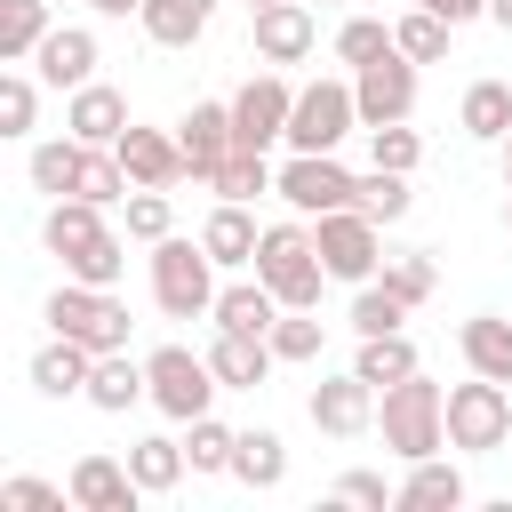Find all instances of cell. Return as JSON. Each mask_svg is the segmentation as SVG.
Masks as SVG:
<instances>
[{"label": "cell", "instance_id": "1", "mask_svg": "<svg viewBox=\"0 0 512 512\" xmlns=\"http://www.w3.org/2000/svg\"><path fill=\"white\" fill-rule=\"evenodd\" d=\"M376 432H384V448H392L400 464L440 456V448H448V392H440L424 368L400 376V384H384V392H376Z\"/></svg>", "mask_w": 512, "mask_h": 512}, {"label": "cell", "instance_id": "2", "mask_svg": "<svg viewBox=\"0 0 512 512\" xmlns=\"http://www.w3.org/2000/svg\"><path fill=\"white\" fill-rule=\"evenodd\" d=\"M256 280H264V288H272L288 312H320L328 264H320V240H312V216L264 224V240H256Z\"/></svg>", "mask_w": 512, "mask_h": 512}, {"label": "cell", "instance_id": "3", "mask_svg": "<svg viewBox=\"0 0 512 512\" xmlns=\"http://www.w3.org/2000/svg\"><path fill=\"white\" fill-rule=\"evenodd\" d=\"M152 304L168 320H208L216 312V256L208 240H152Z\"/></svg>", "mask_w": 512, "mask_h": 512}, {"label": "cell", "instance_id": "4", "mask_svg": "<svg viewBox=\"0 0 512 512\" xmlns=\"http://www.w3.org/2000/svg\"><path fill=\"white\" fill-rule=\"evenodd\" d=\"M40 320H48V336H72V344H88V352H120V344H128V304H120L112 288H88V280H64Z\"/></svg>", "mask_w": 512, "mask_h": 512}, {"label": "cell", "instance_id": "5", "mask_svg": "<svg viewBox=\"0 0 512 512\" xmlns=\"http://www.w3.org/2000/svg\"><path fill=\"white\" fill-rule=\"evenodd\" d=\"M144 376H152V408L176 416V424L208 416V400L224 392L216 368H208V352H192V344H160V352H144Z\"/></svg>", "mask_w": 512, "mask_h": 512}, {"label": "cell", "instance_id": "6", "mask_svg": "<svg viewBox=\"0 0 512 512\" xmlns=\"http://www.w3.org/2000/svg\"><path fill=\"white\" fill-rule=\"evenodd\" d=\"M376 232H384V224L360 216V208H328V216H312V240H320L328 280H344V288L376 280V272H384V240H376Z\"/></svg>", "mask_w": 512, "mask_h": 512}, {"label": "cell", "instance_id": "7", "mask_svg": "<svg viewBox=\"0 0 512 512\" xmlns=\"http://www.w3.org/2000/svg\"><path fill=\"white\" fill-rule=\"evenodd\" d=\"M512 440V392L496 376H472V384H448V448L464 456H488Z\"/></svg>", "mask_w": 512, "mask_h": 512}, {"label": "cell", "instance_id": "8", "mask_svg": "<svg viewBox=\"0 0 512 512\" xmlns=\"http://www.w3.org/2000/svg\"><path fill=\"white\" fill-rule=\"evenodd\" d=\"M352 128H360V96H352V80H312V88H296L288 152H336Z\"/></svg>", "mask_w": 512, "mask_h": 512}, {"label": "cell", "instance_id": "9", "mask_svg": "<svg viewBox=\"0 0 512 512\" xmlns=\"http://www.w3.org/2000/svg\"><path fill=\"white\" fill-rule=\"evenodd\" d=\"M288 112H296V88H288L280 72H256V80L232 96V144H248V152L288 144Z\"/></svg>", "mask_w": 512, "mask_h": 512}, {"label": "cell", "instance_id": "10", "mask_svg": "<svg viewBox=\"0 0 512 512\" xmlns=\"http://www.w3.org/2000/svg\"><path fill=\"white\" fill-rule=\"evenodd\" d=\"M352 96H360V128H384V120H408L416 112V56H376L352 72Z\"/></svg>", "mask_w": 512, "mask_h": 512}, {"label": "cell", "instance_id": "11", "mask_svg": "<svg viewBox=\"0 0 512 512\" xmlns=\"http://www.w3.org/2000/svg\"><path fill=\"white\" fill-rule=\"evenodd\" d=\"M280 200H288L296 216H328V208H352V176H344L336 152H288Z\"/></svg>", "mask_w": 512, "mask_h": 512}, {"label": "cell", "instance_id": "12", "mask_svg": "<svg viewBox=\"0 0 512 512\" xmlns=\"http://www.w3.org/2000/svg\"><path fill=\"white\" fill-rule=\"evenodd\" d=\"M312 424H320L328 440H360V432L376 424V384H368L360 368L320 376V384H312Z\"/></svg>", "mask_w": 512, "mask_h": 512}, {"label": "cell", "instance_id": "13", "mask_svg": "<svg viewBox=\"0 0 512 512\" xmlns=\"http://www.w3.org/2000/svg\"><path fill=\"white\" fill-rule=\"evenodd\" d=\"M64 488H72V512H136V496H144L136 472H128V456H104V448L80 456Z\"/></svg>", "mask_w": 512, "mask_h": 512}, {"label": "cell", "instance_id": "14", "mask_svg": "<svg viewBox=\"0 0 512 512\" xmlns=\"http://www.w3.org/2000/svg\"><path fill=\"white\" fill-rule=\"evenodd\" d=\"M248 16H256V56H264V64H304L312 40H320V24H312L304 0H264V8H248Z\"/></svg>", "mask_w": 512, "mask_h": 512}, {"label": "cell", "instance_id": "15", "mask_svg": "<svg viewBox=\"0 0 512 512\" xmlns=\"http://www.w3.org/2000/svg\"><path fill=\"white\" fill-rule=\"evenodd\" d=\"M32 72H40L48 88H88V80H96V32H88V24H56V32L32 48Z\"/></svg>", "mask_w": 512, "mask_h": 512}, {"label": "cell", "instance_id": "16", "mask_svg": "<svg viewBox=\"0 0 512 512\" xmlns=\"http://www.w3.org/2000/svg\"><path fill=\"white\" fill-rule=\"evenodd\" d=\"M112 152H120V168H128L136 184H160V192H168L176 176H192V168H184V144H176L168 128H136V120H128Z\"/></svg>", "mask_w": 512, "mask_h": 512}, {"label": "cell", "instance_id": "17", "mask_svg": "<svg viewBox=\"0 0 512 512\" xmlns=\"http://www.w3.org/2000/svg\"><path fill=\"white\" fill-rule=\"evenodd\" d=\"M208 368H216V384H224V392H256V384L280 368V352H272V336L216 328V344H208Z\"/></svg>", "mask_w": 512, "mask_h": 512}, {"label": "cell", "instance_id": "18", "mask_svg": "<svg viewBox=\"0 0 512 512\" xmlns=\"http://www.w3.org/2000/svg\"><path fill=\"white\" fill-rule=\"evenodd\" d=\"M176 144H184V168L208 184V176H216V160L232 152V104H192V112L176 120Z\"/></svg>", "mask_w": 512, "mask_h": 512}, {"label": "cell", "instance_id": "19", "mask_svg": "<svg viewBox=\"0 0 512 512\" xmlns=\"http://www.w3.org/2000/svg\"><path fill=\"white\" fill-rule=\"evenodd\" d=\"M80 400L104 408V416H128L136 400H152V376H144V360H128V344H120V352H96V376H88Z\"/></svg>", "mask_w": 512, "mask_h": 512}, {"label": "cell", "instance_id": "20", "mask_svg": "<svg viewBox=\"0 0 512 512\" xmlns=\"http://www.w3.org/2000/svg\"><path fill=\"white\" fill-rule=\"evenodd\" d=\"M64 128H72L80 144H120V128H128V96H120V88H104V80H88V88H72Z\"/></svg>", "mask_w": 512, "mask_h": 512}, {"label": "cell", "instance_id": "21", "mask_svg": "<svg viewBox=\"0 0 512 512\" xmlns=\"http://www.w3.org/2000/svg\"><path fill=\"white\" fill-rule=\"evenodd\" d=\"M112 224H104V208L96 200H80V192H64V200H48V216H40V240H48V256H80L88 240H104Z\"/></svg>", "mask_w": 512, "mask_h": 512}, {"label": "cell", "instance_id": "22", "mask_svg": "<svg viewBox=\"0 0 512 512\" xmlns=\"http://www.w3.org/2000/svg\"><path fill=\"white\" fill-rule=\"evenodd\" d=\"M200 240H208V256L232 272V264H256V240H264V224L248 216V200H216V208H208V224H200Z\"/></svg>", "mask_w": 512, "mask_h": 512}, {"label": "cell", "instance_id": "23", "mask_svg": "<svg viewBox=\"0 0 512 512\" xmlns=\"http://www.w3.org/2000/svg\"><path fill=\"white\" fill-rule=\"evenodd\" d=\"M88 376H96V352H88V344H72V336H48V344L32 352V384H40L48 400L88 392Z\"/></svg>", "mask_w": 512, "mask_h": 512}, {"label": "cell", "instance_id": "24", "mask_svg": "<svg viewBox=\"0 0 512 512\" xmlns=\"http://www.w3.org/2000/svg\"><path fill=\"white\" fill-rule=\"evenodd\" d=\"M456 344H464V368H472V376L512 384V320H504V312H472V320L456 328Z\"/></svg>", "mask_w": 512, "mask_h": 512}, {"label": "cell", "instance_id": "25", "mask_svg": "<svg viewBox=\"0 0 512 512\" xmlns=\"http://www.w3.org/2000/svg\"><path fill=\"white\" fill-rule=\"evenodd\" d=\"M288 304L264 288V280H232V288H216V328H240V336H272V320H280Z\"/></svg>", "mask_w": 512, "mask_h": 512}, {"label": "cell", "instance_id": "26", "mask_svg": "<svg viewBox=\"0 0 512 512\" xmlns=\"http://www.w3.org/2000/svg\"><path fill=\"white\" fill-rule=\"evenodd\" d=\"M144 40L152 48H192L208 24H216V0H144Z\"/></svg>", "mask_w": 512, "mask_h": 512}, {"label": "cell", "instance_id": "27", "mask_svg": "<svg viewBox=\"0 0 512 512\" xmlns=\"http://www.w3.org/2000/svg\"><path fill=\"white\" fill-rule=\"evenodd\" d=\"M32 192H48V200H64V192H80V168H88V144L64 128V136H48V144H32Z\"/></svg>", "mask_w": 512, "mask_h": 512}, {"label": "cell", "instance_id": "28", "mask_svg": "<svg viewBox=\"0 0 512 512\" xmlns=\"http://www.w3.org/2000/svg\"><path fill=\"white\" fill-rule=\"evenodd\" d=\"M472 488H464V472L456 464H440V456H416L408 464V480H400V504L408 512H456Z\"/></svg>", "mask_w": 512, "mask_h": 512}, {"label": "cell", "instance_id": "29", "mask_svg": "<svg viewBox=\"0 0 512 512\" xmlns=\"http://www.w3.org/2000/svg\"><path fill=\"white\" fill-rule=\"evenodd\" d=\"M208 192H216V200H264V192H280V168H272L264 152H248V144H232V152L216 160V176H208Z\"/></svg>", "mask_w": 512, "mask_h": 512}, {"label": "cell", "instance_id": "30", "mask_svg": "<svg viewBox=\"0 0 512 512\" xmlns=\"http://www.w3.org/2000/svg\"><path fill=\"white\" fill-rule=\"evenodd\" d=\"M232 480H240V488H256V496H264V488H280V480H288V440H280V432H264V424H256V432H240V448H232Z\"/></svg>", "mask_w": 512, "mask_h": 512}, {"label": "cell", "instance_id": "31", "mask_svg": "<svg viewBox=\"0 0 512 512\" xmlns=\"http://www.w3.org/2000/svg\"><path fill=\"white\" fill-rule=\"evenodd\" d=\"M456 120H464V136L504 144V136H512V80H472L464 104H456Z\"/></svg>", "mask_w": 512, "mask_h": 512}, {"label": "cell", "instance_id": "32", "mask_svg": "<svg viewBox=\"0 0 512 512\" xmlns=\"http://www.w3.org/2000/svg\"><path fill=\"white\" fill-rule=\"evenodd\" d=\"M184 464H192V456H184V440H168V432H152V440L128 448V472H136L144 496H168V488L184 480Z\"/></svg>", "mask_w": 512, "mask_h": 512}, {"label": "cell", "instance_id": "33", "mask_svg": "<svg viewBox=\"0 0 512 512\" xmlns=\"http://www.w3.org/2000/svg\"><path fill=\"white\" fill-rule=\"evenodd\" d=\"M48 0H0V64H32V48L48 40Z\"/></svg>", "mask_w": 512, "mask_h": 512}, {"label": "cell", "instance_id": "34", "mask_svg": "<svg viewBox=\"0 0 512 512\" xmlns=\"http://www.w3.org/2000/svg\"><path fill=\"white\" fill-rule=\"evenodd\" d=\"M352 208L376 216V224H400V216L416 208V192H408L400 168H368V176H352Z\"/></svg>", "mask_w": 512, "mask_h": 512}, {"label": "cell", "instance_id": "35", "mask_svg": "<svg viewBox=\"0 0 512 512\" xmlns=\"http://www.w3.org/2000/svg\"><path fill=\"white\" fill-rule=\"evenodd\" d=\"M416 304L408 296H392L384 288V272L376 280H360V296H352V336H400V320H408Z\"/></svg>", "mask_w": 512, "mask_h": 512}, {"label": "cell", "instance_id": "36", "mask_svg": "<svg viewBox=\"0 0 512 512\" xmlns=\"http://www.w3.org/2000/svg\"><path fill=\"white\" fill-rule=\"evenodd\" d=\"M352 368H360V376L384 392V384L416 376V344H408V336H360V360H352Z\"/></svg>", "mask_w": 512, "mask_h": 512}, {"label": "cell", "instance_id": "37", "mask_svg": "<svg viewBox=\"0 0 512 512\" xmlns=\"http://www.w3.org/2000/svg\"><path fill=\"white\" fill-rule=\"evenodd\" d=\"M448 16H432V8H408L400 24H392V40H400V56H416V64H440L448 56Z\"/></svg>", "mask_w": 512, "mask_h": 512}, {"label": "cell", "instance_id": "38", "mask_svg": "<svg viewBox=\"0 0 512 512\" xmlns=\"http://www.w3.org/2000/svg\"><path fill=\"white\" fill-rule=\"evenodd\" d=\"M120 272H128L120 232H104V240H88L80 256H64V280H88V288H120Z\"/></svg>", "mask_w": 512, "mask_h": 512}, {"label": "cell", "instance_id": "39", "mask_svg": "<svg viewBox=\"0 0 512 512\" xmlns=\"http://www.w3.org/2000/svg\"><path fill=\"white\" fill-rule=\"evenodd\" d=\"M400 40H392V24H376V16H344V32H336V64H376V56H392Z\"/></svg>", "mask_w": 512, "mask_h": 512}, {"label": "cell", "instance_id": "40", "mask_svg": "<svg viewBox=\"0 0 512 512\" xmlns=\"http://www.w3.org/2000/svg\"><path fill=\"white\" fill-rule=\"evenodd\" d=\"M384 288H392V296H408V304H424V296L440 288L432 248H400V256H384Z\"/></svg>", "mask_w": 512, "mask_h": 512}, {"label": "cell", "instance_id": "41", "mask_svg": "<svg viewBox=\"0 0 512 512\" xmlns=\"http://www.w3.org/2000/svg\"><path fill=\"white\" fill-rule=\"evenodd\" d=\"M120 208H128V240H168V232H176V208H168L160 184H136Z\"/></svg>", "mask_w": 512, "mask_h": 512}, {"label": "cell", "instance_id": "42", "mask_svg": "<svg viewBox=\"0 0 512 512\" xmlns=\"http://www.w3.org/2000/svg\"><path fill=\"white\" fill-rule=\"evenodd\" d=\"M232 448H240V432H232V424H216V416H192V440H184L192 472H232Z\"/></svg>", "mask_w": 512, "mask_h": 512}, {"label": "cell", "instance_id": "43", "mask_svg": "<svg viewBox=\"0 0 512 512\" xmlns=\"http://www.w3.org/2000/svg\"><path fill=\"white\" fill-rule=\"evenodd\" d=\"M32 112H40V80L0 72V136H32Z\"/></svg>", "mask_w": 512, "mask_h": 512}, {"label": "cell", "instance_id": "44", "mask_svg": "<svg viewBox=\"0 0 512 512\" xmlns=\"http://www.w3.org/2000/svg\"><path fill=\"white\" fill-rule=\"evenodd\" d=\"M368 160H376V168H400V176H408V168L424 160V136H416L408 120H384V128H368Z\"/></svg>", "mask_w": 512, "mask_h": 512}, {"label": "cell", "instance_id": "45", "mask_svg": "<svg viewBox=\"0 0 512 512\" xmlns=\"http://www.w3.org/2000/svg\"><path fill=\"white\" fill-rule=\"evenodd\" d=\"M320 336H328V328H320L312 312H280V320H272V352H280V360H320Z\"/></svg>", "mask_w": 512, "mask_h": 512}, {"label": "cell", "instance_id": "46", "mask_svg": "<svg viewBox=\"0 0 512 512\" xmlns=\"http://www.w3.org/2000/svg\"><path fill=\"white\" fill-rule=\"evenodd\" d=\"M0 504H8V512H64V504H72V488H48V480L16 472V480H0Z\"/></svg>", "mask_w": 512, "mask_h": 512}, {"label": "cell", "instance_id": "47", "mask_svg": "<svg viewBox=\"0 0 512 512\" xmlns=\"http://www.w3.org/2000/svg\"><path fill=\"white\" fill-rule=\"evenodd\" d=\"M336 504H368V512H384V504H400V488H384V472H344V480H336Z\"/></svg>", "mask_w": 512, "mask_h": 512}, {"label": "cell", "instance_id": "48", "mask_svg": "<svg viewBox=\"0 0 512 512\" xmlns=\"http://www.w3.org/2000/svg\"><path fill=\"white\" fill-rule=\"evenodd\" d=\"M416 8H432V16H448V24H472V16H488V0H416Z\"/></svg>", "mask_w": 512, "mask_h": 512}, {"label": "cell", "instance_id": "49", "mask_svg": "<svg viewBox=\"0 0 512 512\" xmlns=\"http://www.w3.org/2000/svg\"><path fill=\"white\" fill-rule=\"evenodd\" d=\"M96 16H144V0H88Z\"/></svg>", "mask_w": 512, "mask_h": 512}, {"label": "cell", "instance_id": "50", "mask_svg": "<svg viewBox=\"0 0 512 512\" xmlns=\"http://www.w3.org/2000/svg\"><path fill=\"white\" fill-rule=\"evenodd\" d=\"M488 16H496V24H504V32H512V0H488Z\"/></svg>", "mask_w": 512, "mask_h": 512}, {"label": "cell", "instance_id": "51", "mask_svg": "<svg viewBox=\"0 0 512 512\" xmlns=\"http://www.w3.org/2000/svg\"><path fill=\"white\" fill-rule=\"evenodd\" d=\"M504 192H512V136H504Z\"/></svg>", "mask_w": 512, "mask_h": 512}, {"label": "cell", "instance_id": "52", "mask_svg": "<svg viewBox=\"0 0 512 512\" xmlns=\"http://www.w3.org/2000/svg\"><path fill=\"white\" fill-rule=\"evenodd\" d=\"M504 224H512V192H504Z\"/></svg>", "mask_w": 512, "mask_h": 512}, {"label": "cell", "instance_id": "53", "mask_svg": "<svg viewBox=\"0 0 512 512\" xmlns=\"http://www.w3.org/2000/svg\"><path fill=\"white\" fill-rule=\"evenodd\" d=\"M248 8H264V0H248Z\"/></svg>", "mask_w": 512, "mask_h": 512}]
</instances>
